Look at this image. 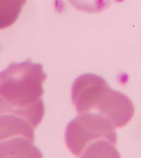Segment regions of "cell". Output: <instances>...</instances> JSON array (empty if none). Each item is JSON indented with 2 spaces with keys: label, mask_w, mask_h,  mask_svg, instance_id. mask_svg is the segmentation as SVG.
Segmentation results:
<instances>
[{
  "label": "cell",
  "mask_w": 141,
  "mask_h": 158,
  "mask_svg": "<svg viewBox=\"0 0 141 158\" xmlns=\"http://www.w3.org/2000/svg\"><path fill=\"white\" fill-rule=\"evenodd\" d=\"M71 98L79 114L96 110L115 128L127 125L134 114V106L126 94L111 89L100 76L84 74L75 79Z\"/></svg>",
  "instance_id": "cell-1"
},
{
  "label": "cell",
  "mask_w": 141,
  "mask_h": 158,
  "mask_svg": "<svg viewBox=\"0 0 141 158\" xmlns=\"http://www.w3.org/2000/svg\"><path fill=\"white\" fill-rule=\"evenodd\" d=\"M47 78L40 63L29 59L0 72V97L19 110L44 116L43 84Z\"/></svg>",
  "instance_id": "cell-2"
},
{
  "label": "cell",
  "mask_w": 141,
  "mask_h": 158,
  "mask_svg": "<svg viewBox=\"0 0 141 158\" xmlns=\"http://www.w3.org/2000/svg\"><path fill=\"white\" fill-rule=\"evenodd\" d=\"M107 139L115 144L118 137L115 127L108 118L98 113L84 112L68 123L65 141L71 153L78 157L90 143Z\"/></svg>",
  "instance_id": "cell-3"
},
{
  "label": "cell",
  "mask_w": 141,
  "mask_h": 158,
  "mask_svg": "<svg viewBox=\"0 0 141 158\" xmlns=\"http://www.w3.org/2000/svg\"><path fill=\"white\" fill-rule=\"evenodd\" d=\"M0 158H43V156L33 141L15 137L0 142Z\"/></svg>",
  "instance_id": "cell-4"
},
{
  "label": "cell",
  "mask_w": 141,
  "mask_h": 158,
  "mask_svg": "<svg viewBox=\"0 0 141 158\" xmlns=\"http://www.w3.org/2000/svg\"><path fill=\"white\" fill-rule=\"evenodd\" d=\"M27 0H0V29L15 23Z\"/></svg>",
  "instance_id": "cell-5"
},
{
  "label": "cell",
  "mask_w": 141,
  "mask_h": 158,
  "mask_svg": "<svg viewBox=\"0 0 141 158\" xmlns=\"http://www.w3.org/2000/svg\"><path fill=\"white\" fill-rule=\"evenodd\" d=\"M82 158H121L114 143L107 139H100L90 143L84 149Z\"/></svg>",
  "instance_id": "cell-6"
},
{
  "label": "cell",
  "mask_w": 141,
  "mask_h": 158,
  "mask_svg": "<svg viewBox=\"0 0 141 158\" xmlns=\"http://www.w3.org/2000/svg\"><path fill=\"white\" fill-rule=\"evenodd\" d=\"M75 8L87 13H100L111 4V0H69Z\"/></svg>",
  "instance_id": "cell-7"
}]
</instances>
